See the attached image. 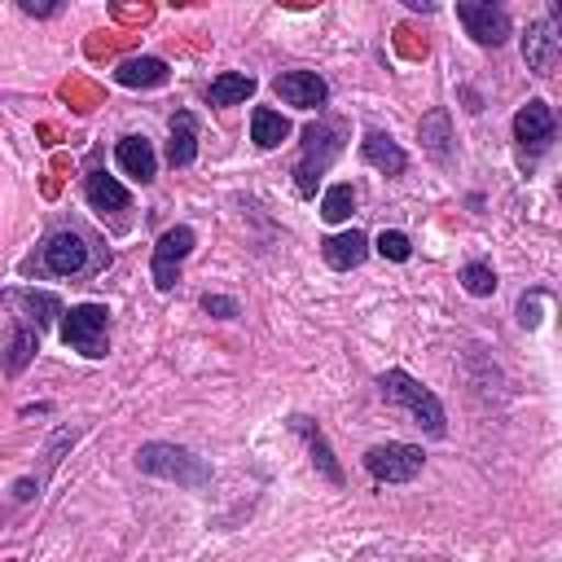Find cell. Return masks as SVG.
<instances>
[{
  "label": "cell",
  "instance_id": "cell-1",
  "mask_svg": "<svg viewBox=\"0 0 562 562\" xmlns=\"http://www.w3.org/2000/svg\"><path fill=\"white\" fill-rule=\"evenodd\" d=\"M382 395H386L391 404L408 408V413H413V422H417V426H426L430 435H443V408H439V400H435L426 386H417L404 369L382 373Z\"/></svg>",
  "mask_w": 562,
  "mask_h": 562
},
{
  "label": "cell",
  "instance_id": "cell-2",
  "mask_svg": "<svg viewBox=\"0 0 562 562\" xmlns=\"http://www.w3.org/2000/svg\"><path fill=\"white\" fill-rule=\"evenodd\" d=\"M136 465H140L145 474H162V479H176V483H184V487H198V483L211 479V470H206L198 457H189L184 448H171V443H145V448L136 452Z\"/></svg>",
  "mask_w": 562,
  "mask_h": 562
},
{
  "label": "cell",
  "instance_id": "cell-3",
  "mask_svg": "<svg viewBox=\"0 0 562 562\" xmlns=\"http://www.w3.org/2000/svg\"><path fill=\"white\" fill-rule=\"evenodd\" d=\"M338 132L334 127H321V123H312L307 132H303V158H299V167H294V184H299V193H316V180L325 176V167L338 158Z\"/></svg>",
  "mask_w": 562,
  "mask_h": 562
},
{
  "label": "cell",
  "instance_id": "cell-4",
  "mask_svg": "<svg viewBox=\"0 0 562 562\" xmlns=\"http://www.w3.org/2000/svg\"><path fill=\"white\" fill-rule=\"evenodd\" d=\"M105 325H110V312L101 303H79L61 321V342L83 356H105Z\"/></svg>",
  "mask_w": 562,
  "mask_h": 562
},
{
  "label": "cell",
  "instance_id": "cell-5",
  "mask_svg": "<svg viewBox=\"0 0 562 562\" xmlns=\"http://www.w3.org/2000/svg\"><path fill=\"white\" fill-rule=\"evenodd\" d=\"M364 465L378 483H408L422 470V448L413 443H378L364 452Z\"/></svg>",
  "mask_w": 562,
  "mask_h": 562
},
{
  "label": "cell",
  "instance_id": "cell-6",
  "mask_svg": "<svg viewBox=\"0 0 562 562\" xmlns=\"http://www.w3.org/2000/svg\"><path fill=\"white\" fill-rule=\"evenodd\" d=\"M522 57L536 75H553L562 61V35H558V9H549L527 35H522Z\"/></svg>",
  "mask_w": 562,
  "mask_h": 562
},
{
  "label": "cell",
  "instance_id": "cell-7",
  "mask_svg": "<svg viewBox=\"0 0 562 562\" xmlns=\"http://www.w3.org/2000/svg\"><path fill=\"white\" fill-rule=\"evenodd\" d=\"M88 259H92V250L79 233H48L40 246V268L53 277H75L88 268Z\"/></svg>",
  "mask_w": 562,
  "mask_h": 562
},
{
  "label": "cell",
  "instance_id": "cell-8",
  "mask_svg": "<svg viewBox=\"0 0 562 562\" xmlns=\"http://www.w3.org/2000/svg\"><path fill=\"white\" fill-rule=\"evenodd\" d=\"M514 140L522 149V162H531L536 154H544V145L553 140V110L544 101H527L514 114Z\"/></svg>",
  "mask_w": 562,
  "mask_h": 562
},
{
  "label": "cell",
  "instance_id": "cell-9",
  "mask_svg": "<svg viewBox=\"0 0 562 562\" xmlns=\"http://www.w3.org/2000/svg\"><path fill=\"white\" fill-rule=\"evenodd\" d=\"M193 250V228L180 224V228H167L154 246V285L158 290H171L176 277H180V259Z\"/></svg>",
  "mask_w": 562,
  "mask_h": 562
},
{
  "label": "cell",
  "instance_id": "cell-10",
  "mask_svg": "<svg viewBox=\"0 0 562 562\" xmlns=\"http://www.w3.org/2000/svg\"><path fill=\"white\" fill-rule=\"evenodd\" d=\"M272 88H277V97L285 105H299V110H316L329 97V88H325V79L316 70H285V75H277Z\"/></svg>",
  "mask_w": 562,
  "mask_h": 562
},
{
  "label": "cell",
  "instance_id": "cell-11",
  "mask_svg": "<svg viewBox=\"0 0 562 562\" xmlns=\"http://www.w3.org/2000/svg\"><path fill=\"white\" fill-rule=\"evenodd\" d=\"M457 18L465 22V31L479 40V44H505V35H509V18H505V9H496V4H457Z\"/></svg>",
  "mask_w": 562,
  "mask_h": 562
},
{
  "label": "cell",
  "instance_id": "cell-12",
  "mask_svg": "<svg viewBox=\"0 0 562 562\" xmlns=\"http://www.w3.org/2000/svg\"><path fill=\"white\" fill-rule=\"evenodd\" d=\"M321 255H325V263H329V268L347 272V268H360V263H364V255H369V241H364V233H356V228H351V233L325 237Z\"/></svg>",
  "mask_w": 562,
  "mask_h": 562
},
{
  "label": "cell",
  "instance_id": "cell-13",
  "mask_svg": "<svg viewBox=\"0 0 562 562\" xmlns=\"http://www.w3.org/2000/svg\"><path fill=\"white\" fill-rule=\"evenodd\" d=\"M4 303H9V307H22L26 316H22L18 325H31L35 334H40V329L61 312V303H57L53 294H35V290H9V294H4Z\"/></svg>",
  "mask_w": 562,
  "mask_h": 562
},
{
  "label": "cell",
  "instance_id": "cell-14",
  "mask_svg": "<svg viewBox=\"0 0 562 562\" xmlns=\"http://www.w3.org/2000/svg\"><path fill=\"white\" fill-rule=\"evenodd\" d=\"M360 154H364V162L369 167H378V171H386V176H400L404 171V149L386 136V132H364V140H360Z\"/></svg>",
  "mask_w": 562,
  "mask_h": 562
},
{
  "label": "cell",
  "instance_id": "cell-15",
  "mask_svg": "<svg viewBox=\"0 0 562 562\" xmlns=\"http://www.w3.org/2000/svg\"><path fill=\"white\" fill-rule=\"evenodd\" d=\"M114 158H119V167H123L127 176H136V180H154V171H158L154 145H149L145 136H123L119 149H114Z\"/></svg>",
  "mask_w": 562,
  "mask_h": 562
},
{
  "label": "cell",
  "instance_id": "cell-16",
  "mask_svg": "<svg viewBox=\"0 0 562 562\" xmlns=\"http://www.w3.org/2000/svg\"><path fill=\"white\" fill-rule=\"evenodd\" d=\"M83 193H88L92 211H127V206H132V193H127L114 176H105V171H88Z\"/></svg>",
  "mask_w": 562,
  "mask_h": 562
},
{
  "label": "cell",
  "instance_id": "cell-17",
  "mask_svg": "<svg viewBox=\"0 0 562 562\" xmlns=\"http://www.w3.org/2000/svg\"><path fill=\"white\" fill-rule=\"evenodd\" d=\"M114 79L123 88H158L167 79V61H158V57H127V61H119Z\"/></svg>",
  "mask_w": 562,
  "mask_h": 562
},
{
  "label": "cell",
  "instance_id": "cell-18",
  "mask_svg": "<svg viewBox=\"0 0 562 562\" xmlns=\"http://www.w3.org/2000/svg\"><path fill=\"white\" fill-rule=\"evenodd\" d=\"M193 154H198V119H193L189 110H180V114L171 119V145H167V158H171V167H189Z\"/></svg>",
  "mask_w": 562,
  "mask_h": 562
},
{
  "label": "cell",
  "instance_id": "cell-19",
  "mask_svg": "<svg viewBox=\"0 0 562 562\" xmlns=\"http://www.w3.org/2000/svg\"><path fill=\"white\" fill-rule=\"evenodd\" d=\"M250 92H255V79L241 75V70H224V75L211 79V88H206L211 105H237V101H246Z\"/></svg>",
  "mask_w": 562,
  "mask_h": 562
},
{
  "label": "cell",
  "instance_id": "cell-20",
  "mask_svg": "<svg viewBox=\"0 0 562 562\" xmlns=\"http://www.w3.org/2000/svg\"><path fill=\"white\" fill-rule=\"evenodd\" d=\"M250 136H255V145H259V149H272V145H281V140L290 136V123H285L277 110L259 105V110L250 114Z\"/></svg>",
  "mask_w": 562,
  "mask_h": 562
},
{
  "label": "cell",
  "instance_id": "cell-21",
  "mask_svg": "<svg viewBox=\"0 0 562 562\" xmlns=\"http://www.w3.org/2000/svg\"><path fill=\"white\" fill-rule=\"evenodd\" d=\"M356 562H448V558H430V553H417L404 544H369L356 553Z\"/></svg>",
  "mask_w": 562,
  "mask_h": 562
},
{
  "label": "cell",
  "instance_id": "cell-22",
  "mask_svg": "<svg viewBox=\"0 0 562 562\" xmlns=\"http://www.w3.org/2000/svg\"><path fill=\"white\" fill-rule=\"evenodd\" d=\"M40 351V334L31 329V325H18L13 329V342H9V360H4V369L9 373H22L26 369V360Z\"/></svg>",
  "mask_w": 562,
  "mask_h": 562
},
{
  "label": "cell",
  "instance_id": "cell-23",
  "mask_svg": "<svg viewBox=\"0 0 562 562\" xmlns=\"http://www.w3.org/2000/svg\"><path fill=\"white\" fill-rule=\"evenodd\" d=\"M351 206H356V193H351V184H334V189L321 198V215H325L329 224L347 220V215H351Z\"/></svg>",
  "mask_w": 562,
  "mask_h": 562
},
{
  "label": "cell",
  "instance_id": "cell-24",
  "mask_svg": "<svg viewBox=\"0 0 562 562\" xmlns=\"http://www.w3.org/2000/svg\"><path fill=\"white\" fill-rule=\"evenodd\" d=\"M422 140L430 145V154L448 158V114H443V110H435V114L422 123Z\"/></svg>",
  "mask_w": 562,
  "mask_h": 562
},
{
  "label": "cell",
  "instance_id": "cell-25",
  "mask_svg": "<svg viewBox=\"0 0 562 562\" xmlns=\"http://www.w3.org/2000/svg\"><path fill=\"white\" fill-rule=\"evenodd\" d=\"M461 281H465V290H470L474 299H483V294L496 290V272H492L487 263H470V268L461 272Z\"/></svg>",
  "mask_w": 562,
  "mask_h": 562
},
{
  "label": "cell",
  "instance_id": "cell-26",
  "mask_svg": "<svg viewBox=\"0 0 562 562\" xmlns=\"http://www.w3.org/2000/svg\"><path fill=\"white\" fill-rule=\"evenodd\" d=\"M294 426H299V430H303V435H307V443H312V452H316V465H321V470H325V479H334V483H338V479H342V474H338V465H334V461H329V448H325V439H321V435H312V426H307V422H303V417H294Z\"/></svg>",
  "mask_w": 562,
  "mask_h": 562
},
{
  "label": "cell",
  "instance_id": "cell-27",
  "mask_svg": "<svg viewBox=\"0 0 562 562\" xmlns=\"http://www.w3.org/2000/svg\"><path fill=\"white\" fill-rule=\"evenodd\" d=\"M378 255H382V259L404 263V259L413 255V241H408L404 233H378Z\"/></svg>",
  "mask_w": 562,
  "mask_h": 562
},
{
  "label": "cell",
  "instance_id": "cell-28",
  "mask_svg": "<svg viewBox=\"0 0 562 562\" xmlns=\"http://www.w3.org/2000/svg\"><path fill=\"white\" fill-rule=\"evenodd\" d=\"M202 307L215 312V316H237V303H233V299H220V294H206Z\"/></svg>",
  "mask_w": 562,
  "mask_h": 562
},
{
  "label": "cell",
  "instance_id": "cell-29",
  "mask_svg": "<svg viewBox=\"0 0 562 562\" xmlns=\"http://www.w3.org/2000/svg\"><path fill=\"white\" fill-rule=\"evenodd\" d=\"M61 4H31V0H22V13H40V18H48V13H57Z\"/></svg>",
  "mask_w": 562,
  "mask_h": 562
}]
</instances>
